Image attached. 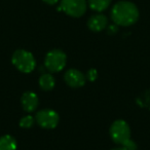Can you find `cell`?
<instances>
[{
    "instance_id": "cell-1",
    "label": "cell",
    "mask_w": 150,
    "mask_h": 150,
    "mask_svg": "<svg viewBox=\"0 0 150 150\" xmlns=\"http://www.w3.org/2000/svg\"><path fill=\"white\" fill-rule=\"evenodd\" d=\"M111 19L117 26L129 27L132 26L139 19V9L129 1H119L111 9Z\"/></svg>"
},
{
    "instance_id": "cell-2",
    "label": "cell",
    "mask_w": 150,
    "mask_h": 150,
    "mask_svg": "<svg viewBox=\"0 0 150 150\" xmlns=\"http://www.w3.org/2000/svg\"><path fill=\"white\" fill-rule=\"evenodd\" d=\"M11 63L19 71L23 73H30L35 69L36 61L32 52L26 50H18L13 54Z\"/></svg>"
},
{
    "instance_id": "cell-3",
    "label": "cell",
    "mask_w": 150,
    "mask_h": 150,
    "mask_svg": "<svg viewBox=\"0 0 150 150\" xmlns=\"http://www.w3.org/2000/svg\"><path fill=\"white\" fill-rule=\"evenodd\" d=\"M67 64V56L61 50H52L46 54L44 58V66L50 72H60Z\"/></svg>"
},
{
    "instance_id": "cell-4",
    "label": "cell",
    "mask_w": 150,
    "mask_h": 150,
    "mask_svg": "<svg viewBox=\"0 0 150 150\" xmlns=\"http://www.w3.org/2000/svg\"><path fill=\"white\" fill-rule=\"evenodd\" d=\"M109 134H110V137L113 140V142L121 145L125 141L131 139V127L127 125V121L118 119L111 125Z\"/></svg>"
},
{
    "instance_id": "cell-5",
    "label": "cell",
    "mask_w": 150,
    "mask_h": 150,
    "mask_svg": "<svg viewBox=\"0 0 150 150\" xmlns=\"http://www.w3.org/2000/svg\"><path fill=\"white\" fill-rule=\"evenodd\" d=\"M86 0H61L59 11H64L72 18H80L86 11Z\"/></svg>"
},
{
    "instance_id": "cell-6",
    "label": "cell",
    "mask_w": 150,
    "mask_h": 150,
    "mask_svg": "<svg viewBox=\"0 0 150 150\" xmlns=\"http://www.w3.org/2000/svg\"><path fill=\"white\" fill-rule=\"evenodd\" d=\"M35 121L38 125L43 129H52L58 125L60 121L59 114L52 109H42L39 110L35 115Z\"/></svg>"
},
{
    "instance_id": "cell-7",
    "label": "cell",
    "mask_w": 150,
    "mask_h": 150,
    "mask_svg": "<svg viewBox=\"0 0 150 150\" xmlns=\"http://www.w3.org/2000/svg\"><path fill=\"white\" fill-rule=\"evenodd\" d=\"M65 82L71 88H81L86 84V77L82 72L77 69H69L64 75Z\"/></svg>"
},
{
    "instance_id": "cell-8",
    "label": "cell",
    "mask_w": 150,
    "mask_h": 150,
    "mask_svg": "<svg viewBox=\"0 0 150 150\" xmlns=\"http://www.w3.org/2000/svg\"><path fill=\"white\" fill-rule=\"evenodd\" d=\"M21 104L26 112H33L39 105V98L33 92H25L21 98Z\"/></svg>"
},
{
    "instance_id": "cell-9",
    "label": "cell",
    "mask_w": 150,
    "mask_h": 150,
    "mask_svg": "<svg viewBox=\"0 0 150 150\" xmlns=\"http://www.w3.org/2000/svg\"><path fill=\"white\" fill-rule=\"evenodd\" d=\"M108 25V19L106 16L102 13H97L88 19V27L90 30L94 32H100L103 31Z\"/></svg>"
},
{
    "instance_id": "cell-10",
    "label": "cell",
    "mask_w": 150,
    "mask_h": 150,
    "mask_svg": "<svg viewBox=\"0 0 150 150\" xmlns=\"http://www.w3.org/2000/svg\"><path fill=\"white\" fill-rule=\"evenodd\" d=\"M56 86V79L50 73H44L39 78V86L41 90L48 92L52 91Z\"/></svg>"
},
{
    "instance_id": "cell-11",
    "label": "cell",
    "mask_w": 150,
    "mask_h": 150,
    "mask_svg": "<svg viewBox=\"0 0 150 150\" xmlns=\"http://www.w3.org/2000/svg\"><path fill=\"white\" fill-rule=\"evenodd\" d=\"M18 144L16 139L11 135L0 137V150H17Z\"/></svg>"
},
{
    "instance_id": "cell-12",
    "label": "cell",
    "mask_w": 150,
    "mask_h": 150,
    "mask_svg": "<svg viewBox=\"0 0 150 150\" xmlns=\"http://www.w3.org/2000/svg\"><path fill=\"white\" fill-rule=\"evenodd\" d=\"M88 6L93 11L101 13V11H104L108 8L111 3V0H88Z\"/></svg>"
},
{
    "instance_id": "cell-13",
    "label": "cell",
    "mask_w": 150,
    "mask_h": 150,
    "mask_svg": "<svg viewBox=\"0 0 150 150\" xmlns=\"http://www.w3.org/2000/svg\"><path fill=\"white\" fill-rule=\"evenodd\" d=\"M34 122H35V117L32 116V115H26L23 116L20 119V127L22 129H30V127H33Z\"/></svg>"
},
{
    "instance_id": "cell-14",
    "label": "cell",
    "mask_w": 150,
    "mask_h": 150,
    "mask_svg": "<svg viewBox=\"0 0 150 150\" xmlns=\"http://www.w3.org/2000/svg\"><path fill=\"white\" fill-rule=\"evenodd\" d=\"M121 147L123 148V150H138V147H137V144L133 141V140H127L125 141V143L121 144Z\"/></svg>"
},
{
    "instance_id": "cell-15",
    "label": "cell",
    "mask_w": 150,
    "mask_h": 150,
    "mask_svg": "<svg viewBox=\"0 0 150 150\" xmlns=\"http://www.w3.org/2000/svg\"><path fill=\"white\" fill-rule=\"evenodd\" d=\"M86 77L90 81H95L97 79V77H98V71L96 69H90L88 71V73H86Z\"/></svg>"
},
{
    "instance_id": "cell-16",
    "label": "cell",
    "mask_w": 150,
    "mask_h": 150,
    "mask_svg": "<svg viewBox=\"0 0 150 150\" xmlns=\"http://www.w3.org/2000/svg\"><path fill=\"white\" fill-rule=\"evenodd\" d=\"M117 30H118V28H117V25H115V24H113V25H110L108 27V32L109 33H116Z\"/></svg>"
},
{
    "instance_id": "cell-17",
    "label": "cell",
    "mask_w": 150,
    "mask_h": 150,
    "mask_svg": "<svg viewBox=\"0 0 150 150\" xmlns=\"http://www.w3.org/2000/svg\"><path fill=\"white\" fill-rule=\"evenodd\" d=\"M43 2H45L48 5H54L56 3H58L59 0H42Z\"/></svg>"
},
{
    "instance_id": "cell-18",
    "label": "cell",
    "mask_w": 150,
    "mask_h": 150,
    "mask_svg": "<svg viewBox=\"0 0 150 150\" xmlns=\"http://www.w3.org/2000/svg\"><path fill=\"white\" fill-rule=\"evenodd\" d=\"M111 150H123V148H122V147H121V146H120V147H116V148H113V149H111Z\"/></svg>"
}]
</instances>
